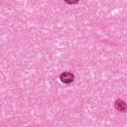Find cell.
Listing matches in <instances>:
<instances>
[{
  "mask_svg": "<svg viewBox=\"0 0 127 127\" xmlns=\"http://www.w3.org/2000/svg\"><path fill=\"white\" fill-rule=\"evenodd\" d=\"M60 79H61L62 82L68 84V83H70V82L73 81V79H74V75H73V73H71L70 71H64V72L61 73V75H60Z\"/></svg>",
  "mask_w": 127,
  "mask_h": 127,
  "instance_id": "cell-1",
  "label": "cell"
},
{
  "mask_svg": "<svg viewBox=\"0 0 127 127\" xmlns=\"http://www.w3.org/2000/svg\"><path fill=\"white\" fill-rule=\"evenodd\" d=\"M115 108H116L117 110L121 111V112H125V111L127 110V105H126V103H125L123 100L118 99V100H116V102H115Z\"/></svg>",
  "mask_w": 127,
  "mask_h": 127,
  "instance_id": "cell-2",
  "label": "cell"
},
{
  "mask_svg": "<svg viewBox=\"0 0 127 127\" xmlns=\"http://www.w3.org/2000/svg\"><path fill=\"white\" fill-rule=\"evenodd\" d=\"M66 3H68V4H71V5H73V4H76V3H78V1L79 0H64Z\"/></svg>",
  "mask_w": 127,
  "mask_h": 127,
  "instance_id": "cell-3",
  "label": "cell"
}]
</instances>
